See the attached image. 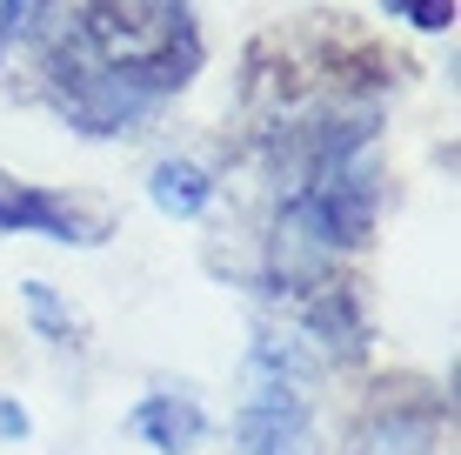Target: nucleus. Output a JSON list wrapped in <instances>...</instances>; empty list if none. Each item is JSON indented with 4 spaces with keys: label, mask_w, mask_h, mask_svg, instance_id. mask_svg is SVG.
Listing matches in <instances>:
<instances>
[{
    "label": "nucleus",
    "mask_w": 461,
    "mask_h": 455,
    "mask_svg": "<svg viewBox=\"0 0 461 455\" xmlns=\"http://www.w3.org/2000/svg\"><path fill=\"white\" fill-rule=\"evenodd\" d=\"M348 455H435V409L375 402L348 435Z\"/></svg>",
    "instance_id": "20e7f679"
},
{
    "label": "nucleus",
    "mask_w": 461,
    "mask_h": 455,
    "mask_svg": "<svg viewBox=\"0 0 461 455\" xmlns=\"http://www.w3.org/2000/svg\"><path fill=\"white\" fill-rule=\"evenodd\" d=\"M381 7H388L394 21L421 27V34H448L455 27V0H381Z\"/></svg>",
    "instance_id": "6e6552de"
},
{
    "label": "nucleus",
    "mask_w": 461,
    "mask_h": 455,
    "mask_svg": "<svg viewBox=\"0 0 461 455\" xmlns=\"http://www.w3.org/2000/svg\"><path fill=\"white\" fill-rule=\"evenodd\" d=\"M127 429H134L148 449H161V455H187V449H201V435H208V415H201V402H187V396H140L134 409H127Z\"/></svg>",
    "instance_id": "39448f33"
},
{
    "label": "nucleus",
    "mask_w": 461,
    "mask_h": 455,
    "mask_svg": "<svg viewBox=\"0 0 461 455\" xmlns=\"http://www.w3.org/2000/svg\"><path fill=\"white\" fill-rule=\"evenodd\" d=\"M34 429V422H27V409L14 396H0V442H21V435Z\"/></svg>",
    "instance_id": "9d476101"
},
{
    "label": "nucleus",
    "mask_w": 461,
    "mask_h": 455,
    "mask_svg": "<svg viewBox=\"0 0 461 455\" xmlns=\"http://www.w3.org/2000/svg\"><path fill=\"white\" fill-rule=\"evenodd\" d=\"M0 228L7 234H47V241H68V248H101L114 222L101 208L74 195H47V187H27L14 175H0Z\"/></svg>",
    "instance_id": "7ed1b4c3"
},
{
    "label": "nucleus",
    "mask_w": 461,
    "mask_h": 455,
    "mask_svg": "<svg viewBox=\"0 0 461 455\" xmlns=\"http://www.w3.org/2000/svg\"><path fill=\"white\" fill-rule=\"evenodd\" d=\"M27 315L47 341H60V349H81V315L74 308H60V295L47 288V281H27Z\"/></svg>",
    "instance_id": "0eeeda50"
},
{
    "label": "nucleus",
    "mask_w": 461,
    "mask_h": 455,
    "mask_svg": "<svg viewBox=\"0 0 461 455\" xmlns=\"http://www.w3.org/2000/svg\"><path fill=\"white\" fill-rule=\"evenodd\" d=\"M308 388H314V369L294 341H275V335L254 341L248 349V402H241V422H234L241 449L248 455H321Z\"/></svg>",
    "instance_id": "f03ea898"
},
{
    "label": "nucleus",
    "mask_w": 461,
    "mask_h": 455,
    "mask_svg": "<svg viewBox=\"0 0 461 455\" xmlns=\"http://www.w3.org/2000/svg\"><path fill=\"white\" fill-rule=\"evenodd\" d=\"M148 195H154V208H161V214H174V222H194V214L214 201V181L201 175L194 161H161V168L148 175Z\"/></svg>",
    "instance_id": "423d86ee"
},
{
    "label": "nucleus",
    "mask_w": 461,
    "mask_h": 455,
    "mask_svg": "<svg viewBox=\"0 0 461 455\" xmlns=\"http://www.w3.org/2000/svg\"><path fill=\"white\" fill-rule=\"evenodd\" d=\"M41 14L47 27L27 34H41L54 107L81 134H127L201 68L187 0H41Z\"/></svg>",
    "instance_id": "f257e3e1"
},
{
    "label": "nucleus",
    "mask_w": 461,
    "mask_h": 455,
    "mask_svg": "<svg viewBox=\"0 0 461 455\" xmlns=\"http://www.w3.org/2000/svg\"><path fill=\"white\" fill-rule=\"evenodd\" d=\"M34 14H41V0H0V41H27Z\"/></svg>",
    "instance_id": "1a4fd4ad"
}]
</instances>
